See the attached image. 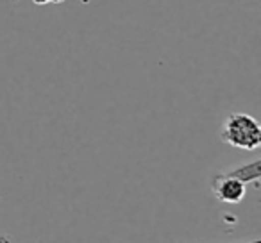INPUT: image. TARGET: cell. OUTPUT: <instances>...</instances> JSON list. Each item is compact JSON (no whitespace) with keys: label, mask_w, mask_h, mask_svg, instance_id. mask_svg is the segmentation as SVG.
<instances>
[{"label":"cell","mask_w":261,"mask_h":243,"mask_svg":"<svg viewBox=\"0 0 261 243\" xmlns=\"http://www.w3.org/2000/svg\"><path fill=\"white\" fill-rule=\"evenodd\" d=\"M220 140L234 149L256 150L261 145V125L247 113H232L222 124Z\"/></svg>","instance_id":"cell-1"},{"label":"cell","mask_w":261,"mask_h":243,"mask_svg":"<svg viewBox=\"0 0 261 243\" xmlns=\"http://www.w3.org/2000/svg\"><path fill=\"white\" fill-rule=\"evenodd\" d=\"M0 243H11L9 236H0Z\"/></svg>","instance_id":"cell-5"},{"label":"cell","mask_w":261,"mask_h":243,"mask_svg":"<svg viewBox=\"0 0 261 243\" xmlns=\"http://www.w3.org/2000/svg\"><path fill=\"white\" fill-rule=\"evenodd\" d=\"M238 243H261V239L256 238V239H252V241H238Z\"/></svg>","instance_id":"cell-6"},{"label":"cell","mask_w":261,"mask_h":243,"mask_svg":"<svg viewBox=\"0 0 261 243\" xmlns=\"http://www.w3.org/2000/svg\"><path fill=\"white\" fill-rule=\"evenodd\" d=\"M224 172H227L232 177L240 179L243 184H252L254 188H259V179H261V161L259 159L238 165V167L229 168V170H224Z\"/></svg>","instance_id":"cell-3"},{"label":"cell","mask_w":261,"mask_h":243,"mask_svg":"<svg viewBox=\"0 0 261 243\" xmlns=\"http://www.w3.org/2000/svg\"><path fill=\"white\" fill-rule=\"evenodd\" d=\"M36 6H47V4H63L66 0H33Z\"/></svg>","instance_id":"cell-4"},{"label":"cell","mask_w":261,"mask_h":243,"mask_svg":"<svg viewBox=\"0 0 261 243\" xmlns=\"http://www.w3.org/2000/svg\"><path fill=\"white\" fill-rule=\"evenodd\" d=\"M247 184H243L240 179L229 175L227 172H218L211 179V192L215 199L225 204H240L247 195Z\"/></svg>","instance_id":"cell-2"}]
</instances>
